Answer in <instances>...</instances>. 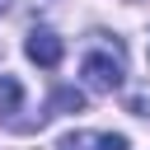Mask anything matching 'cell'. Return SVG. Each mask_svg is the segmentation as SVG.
<instances>
[{
  "label": "cell",
  "mask_w": 150,
  "mask_h": 150,
  "mask_svg": "<svg viewBox=\"0 0 150 150\" xmlns=\"http://www.w3.org/2000/svg\"><path fill=\"white\" fill-rule=\"evenodd\" d=\"M84 80H89V89H98V94H112L117 84H122V52H89L84 56Z\"/></svg>",
  "instance_id": "6da1fadb"
},
{
  "label": "cell",
  "mask_w": 150,
  "mask_h": 150,
  "mask_svg": "<svg viewBox=\"0 0 150 150\" xmlns=\"http://www.w3.org/2000/svg\"><path fill=\"white\" fill-rule=\"evenodd\" d=\"M23 52H28V61L33 66H61V56H66V42L52 33V28H33L28 33V42H23Z\"/></svg>",
  "instance_id": "7a4b0ae2"
},
{
  "label": "cell",
  "mask_w": 150,
  "mask_h": 150,
  "mask_svg": "<svg viewBox=\"0 0 150 150\" xmlns=\"http://www.w3.org/2000/svg\"><path fill=\"white\" fill-rule=\"evenodd\" d=\"M56 150H127V136H112V131H75Z\"/></svg>",
  "instance_id": "3957f363"
},
{
  "label": "cell",
  "mask_w": 150,
  "mask_h": 150,
  "mask_svg": "<svg viewBox=\"0 0 150 150\" xmlns=\"http://www.w3.org/2000/svg\"><path fill=\"white\" fill-rule=\"evenodd\" d=\"M80 108H84V94H80V89H56L52 103H47V117H56V112H80Z\"/></svg>",
  "instance_id": "277c9868"
},
{
  "label": "cell",
  "mask_w": 150,
  "mask_h": 150,
  "mask_svg": "<svg viewBox=\"0 0 150 150\" xmlns=\"http://www.w3.org/2000/svg\"><path fill=\"white\" fill-rule=\"evenodd\" d=\"M19 103H23V89H19V80H14V75H0V117L19 112Z\"/></svg>",
  "instance_id": "5b68a950"
},
{
  "label": "cell",
  "mask_w": 150,
  "mask_h": 150,
  "mask_svg": "<svg viewBox=\"0 0 150 150\" xmlns=\"http://www.w3.org/2000/svg\"><path fill=\"white\" fill-rule=\"evenodd\" d=\"M0 9H5V0H0Z\"/></svg>",
  "instance_id": "8992f818"
}]
</instances>
